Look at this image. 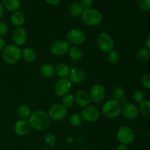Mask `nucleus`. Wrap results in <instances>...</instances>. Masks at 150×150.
Here are the masks:
<instances>
[{
	"mask_svg": "<svg viewBox=\"0 0 150 150\" xmlns=\"http://www.w3.org/2000/svg\"><path fill=\"white\" fill-rule=\"evenodd\" d=\"M45 143L49 146H54L57 143V138L53 133H48L45 136Z\"/></svg>",
	"mask_w": 150,
	"mask_h": 150,
	"instance_id": "2f4dec72",
	"label": "nucleus"
},
{
	"mask_svg": "<svg viewBox=\"0 0 150 150\" xmlns=\"http://www.w3.org/2000/svg\"><path fill=\"white\" fill-rule=\"evenodd\" d=\"M70 14L72 15L74 17H79L83 13V8L82 7V6L81 5L80 3L79 2H73V4H71V5L70 6Z\"/></svg>",
	"mask_w": 150,
	"mask_h": 150,
	"instance_id": "393cba45",
	"label": "nucleus"
},
{
	"mask_svg": "<svg viewBox=\"0 0 150 150\" xmlns=\"http://www.w3.org/2000/svg\"><path fill=\"white\" fill-rule=\"evenodd\" d=\"M119 59H120V54L117 51L115 50H112L110 51L107 55V61L108 63L112 64H115L116 63L118 62Z\"/></svg>",
	"mask_w": 150,
	"mask_h": 150,
	"instance_id": "c85d7f7f",
	"label": "nucleus"
},
{
	"mask_svg": "<svg viewBox=\"0 0 150 150\" xmlns=\"http://www.w3.org/2000/svg\"><path fill=\"white\" fill-rule=\"evenodd\" d=\"M17 114L18 116L22 120H26L29 119L31 114V109L27 105H21L18 108L17 110Z\"/></svg>",
	"mask_w": 150,
	"mask_h": 150,
	"instance_id": "5701e85b",
	"label": "nucleus"
},
{
	"mask_svg": "<svg viewBox=\"0 0 150 150\" xmlns=\"http://www.w3.org/2000/svg\"><path fill=\"white\" fill-rule=\"evenodd\" d=\"M139 109L144 116L150 117V100H144L140 103Z\"/></svg>",
	"mask_w": 150,
	"mask_h": 150,
	"instance_id": "cd10ccee",
	"label": "nucleus"
},
{
	"mask_svg": "<svg viewBox=\"0 0 150 150\" xmlns=\"http://www.w3.org/2000/svg\"><path fill=\"white\" fill-rule=\"evenodd\" d=\"M4 47H5V41L2 38H0V51H2Z\"/></svg>",
	"mask_w": 150,
	"mask_h": 150,
	"instance_id": "58836bf2",
	"label": "nucleus"
},
{
	"mask_svg": "<svg viewBox=\"0 0 150 150\" xmlns=\"http://www.w3.org/2000/svg\"><path fill=\"white\" fill-rule=\"evenodd\" d=\"M117 138L119 142L123 145H128L133 143L135 139L134 131L127 126L120 127L117 133Z\"/></svg>",
	"mask_w": 150,
	"mask_h": 150,
	"instance_id": "423d86ee",
	"label": "nucleus"
},
{
	"mask_svg": "<svg viewBox=\"0 0 150 150\" xmlns=\"http://www.w3.org/2000/svg\"><path fill=\"white\" fill-rule=\"evenodd\" d=\"M146 46H147L148 49L150 50V35L149 36H148L147 39H146Z\"/></svg>",
	"mask_w": 150,
	"mask_h": 150,
	"instance_id": "79ce46f5",
	"label": "nucleus"
},
{
	"mask_svg": "<svg viewBox=\"0 0 150 150\" xmlns=\"http://www.w3.org/2000/svg\"><path fill=\"white\" fill-rule=\"evenodd\" d=\"M142 83L144 87L150 89V74H146L142 77Z\"/></svg>",
	"mask_w": 150,
	"mask_h": 150,
	"instance_id": "c9c22d12",
	"label": "nucleus"
},
{
	"mask_svg": "<svg viewBox=\"0 0 150 150\" xmlns=\"http://www.w3.org/2000/svg\"><path fill=\"white\" fill-rule=\"evenodd\" d=\"M97 45L103 52L109 53L114 49V42L112 38L106 32H101L97 38Z\"/></svg>",
	"mask_w": 150,
	"mask_h": 150,
	"instance_id": "39448f33",
	"label": "nucleus"
},
{
	"mask_svg": "<svg viewBox=\"0 0 150 150\" xmlns=\"http://www.w3.org/2000/svg\"><path fill=\"white\" fill-rule=\"evenodd\" d=\"M121 113L125 118L127 120H133L139 115V109L133 104L125 103L122 108Z\"/></svg>",
	"mask_w": 150,
	"mask_h": 150,
	"instance_id": "dca6fc26",
	"label": "nucleus"
},
{
	"mask_svg": "<svg viewBox=\"0 0 150 150\" xmlns=\"http://www.w3.org/2000/svg\"><path fill=\"white\" fill-rule=\"evenodd\" d=\"M136 58L140 62H144L149 58V51L146 48L139 50L136 54Z\"/></svg>",
	"mask_w": 150,
	"mask_h": 150,
	"instance_id": "bb28decb",
	"label": "nucleus"
},
{
	"mask_svg": "<svg viewBox=\"0 0 150 150\" xmlns=\"http://www.w3.org/2000/svg\"><path fill=\"white\" fill-rule=\"evenodd\" d=\"M115 150H128V148H127V146L126 145L120 144V146H118L116 148Z\"/></svg>",
	"mask_w": 150,
	"mask_h": 150,
	"instance_id": "ea45409f",
	"label": "nucleus"
},
{
	"mask_svg": "<svg viewBox=\"0 0 150 150\" xmlns=\"http://www.w3.org/2000/svg\"><path fill=\"white\" fill-rule=\"evenodd\" d=\"M102 111L107 118H115L121 114V104L114 99L110 100L103 105Z\"/></svg>",
	"mask_w": 150,
	"mask_h": 150,
	"instance_id": "20e7f679",
	"label": "nucleus"
},
{
	"mask_svg": "<svg viewBox=\"0 0 150 150\" xmlns=\"http://www.w3.org/2000/svg\"><path fill=\"white\" fill-rule=\"evenodd\" d=\"M75 103V98L72 95H67L63 97L62 99V105L65 108L71 107Z\"/></svg>",
	"mask_w": 150,
	"mask_h": 150,
	"instance_id": "7c9ffc66",
	"label": "nucleus"
},
{
	"mask_svg": "<svg viewBox=\"0 0 150 150\" xmlns=\"http://www.w3.org/2000/svg\"><path fill=\"white\" fill-rule=\"evenodd\" d=\"M67 39L69 43L73 45H81L86 40L85 34L81 30L78 29H73L67 33Z\"/></svg>",
	"mask_w": 150,
	"mask_h": 150,
	"instance_id": "1a4fd4ad",
	"label": "nucleus"
},
{
	"mask_svg": "<svg viewBox=\"0 0 150 150\" xmlns=\"http://www.w3.org/2000/svg\"><path fill=\"white\" fill-rule=\"evenodd\" d=\"M71 89V82L68 79H62L55 86V92L58 96L64 97L68 95Z\"/></svg>",
	"mask_w": 150,
	"mask_h": 150,
	"instance_id": "f8f14e48",
	"label": "nucleus"
},
{
	"mask_svg": "<svg viewBox=\"0 0 150 150\" xmlns=\"http://www.w3.org/2000/svg\"><path fill=\"white\" fill-rule=\"evenodd\" d=\"M69 80L70 82L79 84V83H83L86 79V74L84 70L82 69L79 68L77 67L72 66L70 67V73H69Z\"/></svg>",
	"mask_w": 150,
	"mask_h": 150,
	"instance_id": "9d476101",
	"label": "nucleus"
},
{
	"mask_svg": "<svg viewBox=\"0 0 150 150\" xmlns=\"http://www.w3.org/2000/svg\"><path fill=\"white\" fill-rule=\"evenodd\" d=\"M30 124L26 120H18L16 122L14 126V132L19 136H25L29 134L31 131Z\"/></svg>",
	"mask_w": 150,
	"mask_h": 150,
	"instance_id": "2eb2a0df",
	"label": "nucleus"
},
{
	"mask_svg": "<svg viewBox=\"0 0 150 150\" xmlns=\"http://www.w3.org/2000/svg\"><path fill=\"white\" fill-rule=\"evenodd\" d=\"M113 98L114 100L118 101L120 104H125L127 102L125 96V90L120 86L116 87L113 91Z\"/></svg>",
	"mask_w": 150,
	"mask_h": 150,
	"instance_id": "4be33fe9",
	"label": "nucleus"
},
{
	"mask_svg": "<svg viewBox=\"0 0 150 150\" xmlns=\"http://www.w3.org/2000/svg\"><path fill=\"white\" fill-rule=\"evenodd\" d=\"M80 4L83 8L89 9L93 4V0H81Z\"/></svg>",
	"mask_w": 150,
	"mask_h": 150,
	"instance_id": "e433bc0d",
	"label": "nucleus"
},
{
	"mask_svg": "<svg viewBox=\"0 0 150 150\" xmlns=\"http://www.w3.org/2000/svg\"><path fill=\"white\" fill-rule=\"evenodd\" d=\"M81 117L88 122H94L97 121L100 117L98 108L94 106H86L81 112Z\"/></svg>",
	"mask_w": 150,
	"mask_h": 150,
	"instance_id": "ddd939ff",
	"label": "nucleus"
},
{
	"mask_svg": "<svg viewBox=\"0 0 150 150\" xmlns=\"http://www.w3.org/2000/svg\"><path fill=\"white\" fill-rule=\"evenodd\" d=\"M149 139H150V130H149Z\"/></svg>",
	"mask_w": 150,
	"mask_h": 150,
	"instance_id": "c03bdc74",
	"label": "nucleus"
},
{
	"mask_svg": "<svg viewBox=\"0 0 150 150\" xmlns=\"http://www.w3.org/2000/svg\"><path fill=\"white\" fill-rule=\"evenodd\" d=\"M55 73V69L51 64H45L41 67L40 74L45 79H50L53 77Z\"/></svg>",
	"mask_w": 150,
	"mask_h": 150,
	"instance_id": "b1692460",
	"label": "nucleus"
},
{
	"mask_svg": "<svg viewBox=\"0 0 150 150\" xmlns=\"http://www.w3.org/2000/svg\"><path fill=\"white\" fill-rule=\"evenodd\" d=\"M41 150H51V149H49V148H43V149H42Z\"/></svg>",
	"mask_w": 150,
	"mask_h": 150,
	"instance_id": "37998d69",
	"label": "nucleus"
},
{
	"mask_svg": "<svg viewBox=\"0 0 150 150\" xmlns=\"http://www.w3.org/2000/svg\"><path fill=\"white\" fill-rule=\"evenodd\" d=\"M44 1L50 5H57L61 1V0H44Z\"/></svg>",
	"mask_w": 150,
	"mask_h": 150,
	"instance_id": "4c0bfd02",
	"label": "nucleus"
},
{
	"mask_svg": "<svg viewBox=\"0 0 150 150\" xmlns=\"http://www.w3.org/2000/svg\"><path fill=\"white\" fill-rule=\"evenodd\" d=\"M70 48V44L69 43L68 41L63 40H59L53 42L50 48L51 54H54L57 57H61V56L64 55L69 51Z\"/></svg>",
	"mask_w": 150,
	"mask_h": 150,
	"instance_id": "0eeeda50",
	"label": "nucleus"
},
{
	"mask_svg": "<svg viewBox=\"0 0 150 150\" xmlns=\"http://www.w3.org/2000/svg\"><path fill=\"white\" fill-rule=\"evenodd\" d=\"M29 122L32 128L37 130H45L50 125V117L45 111L38 110L31 114Z\"/></svg>",
	"mask_w": 150,
	"mask_h": 150,
	"instance_id": "f257e3e1",
	"label": "nucleus"
},
{
	"mask_svg": "<svg viewBox=\"0 0 150 150\" xmlns=\"http://www.w3.org/2000/svg\"><path fill=\"white\" fill-rule=\"evenodd\" d=\"M48 117L53 120H62L67 114V108L64 106L62 104L55 103L51 105L48 109Z\"/></svg>",
	"mask_w": 150,
	"mask_h": 150,
	"instance_id": "6e6552de",
	"label": "nucleus"
},
{
	"mask_svg": "<svg viewBox=\"0 0 150 150\" xmlns=\"http://www.w3.org/2000/svg\"><path fill=\"white\" fill-rule=\"evenodd\" d=\"M70 122L74 127H78L80 125L82 122V117L81 115L79 113L73 114L70 118Z\"/></svg>",
	"mask_w": 150,
	"mask_h": 150,
	"instance_id": "c756f323",
	"label": "nucleus"
},
{
	"mask_svg": "<svg viewBox=\"0 0 150 150\" xmlns=\"http://www.w3.org/2000/svg\"><path fill=\"white\" fill-rule=\"evenodd\" d=\"M3 14H4V7H3L1 2L0 1V20H1V18H2Z\"/></svg>",
	"mask_w": 150,
	"mask_h": 150,
	"instance_id": "a19ab883",
	"label": "nucleus"
},
{
	"mask_svg": "<svg viewBox=\"0 0 150 150\" xmlns=\"http://www.w3.org/2000/svg\"><path fill=\"white\" fill-rule=\"evenodd\" d=\"M82 20L88 26H97L103 21V15L95 9H84L81 14Z\"/></svg>",
	"mask_w": 150,
	"mask_h": 150,
	"instance_id": "7ed1b4c3",
	"label": "nucleus"
},
{
	"mask_svg": "<svg viewBox=\"0 0 150 150\" xmlns=\"http://www.w3.org/2000/svg\"><path fill=\"white\" fill-rule=\"evenodd\" d=\"M55 71L59 77L62 78V79H66L70 73V67L67 64L62 62L57 64Z\"/></svg>",
	"mask_w": 150,
	"mask_h": 150,
	"instance_id": "6ab92c4d",
	"label": "nucleus"
},
{
	"mask_svg": "<svg viewBox=\"0 0 150 150\" xmlns=\"http://www.w3.org/2000/svg\"><path fill=\"white\" fill-rule=\"evenodd\" d=\"M10 20H11L12 23H13L14 26H22L25 22L24 14L21 11L13 12V13L11 16V18H10Z\"/></svg>",
	"mask_w": 150,
	"mask_h": 150,
	"instance_id": "aec40b11",
	"label": "nucleus"
},
{
	"mask_svg": "<svg viewBox=\"0 0 150 150\" xmlns=\"http://www.w3.org/2000/svg\"><path fill=\"white\" fill-rule=\"evenodd\" d=\"M90 99L95 103H101L105 97V89L102 85L95 84L90 89Z\"/></svg>",
	"mask_w": 150,
	"mask_h": 150,
	"instance_id": "9b49d317",
	"label": "nucleus"
},
{
	"mask_svg": "<svg viewBox=\"0 0 150 150\" xmlns=\"http://www.w3.org/2000/svg\"><path fill=\"white\" fill-rule=\"evenodd\" d=\"M21 57V51L16 45H8L2 50L3 60L7 64H13Z\"/></svg>",
	"mask_w": 150,
	"mask_h": 150,
	"instance_id": "f03ea898",
	"label": "nucleus"
},
{
	"mask_svg": "<svg viewBox=\"0 0 150 150\" xmlns=\"http://www.w3.org/2000/svg\"><path fill=\"white\" fill-rule=\"evenodd\" d=\"M1 4L4 8L10 12L18 11L21 7L20 0H2Z\"/></svg>",
	"mask_w": 150,
	"mask_h": 150,
	"instance_id": "a211bd4d",
	"label": "nucleus"
},
{
	"mask_svg": "<svg viewBox=\"0 0 150 150\" xmlns=\"http://www.w3.org/2000/svg\"><path fill=\"white\" fill-rule=\"evenodd\" d=\"M133 98L136 103H142L144 99V94L142 91L136 90L133 92Z\"/></svg>",
	"mask_w": 150,
	"mask_h": 150,
	"instance_id": "473e14b6",
	"label": "nucleus"
},
{
	"mask_svg": "<svg viewBox=\"0 0 150 150\" xmlns=\"http://www.w3.org/2000/svg\"><path fill=\"white\" fill-rule=\"evenodd\" d=\"M12 38L15 45L20 46L26 43L27 40V32L23 28L18 27L13 31Z\"/></svg>",
	"mask_w": 150,
	"mask_h": 150,
	"instance_id": "4468645a",
	"label": "nucleus"
},
{
	"mask_svg": "<svg viewBox=\"0 0 150 150\" xmlns=\"http://www.w3.org/2000/svg\"><path fill=\"white\" fill-rule=\"evenodd\" d=\"M70 57L74 61H79L82 58V51L78 46L70 47L69 50Z\"/></svg>",
	"mask_w": 150,
	"mask_h": 150,
	"instance_id": "a878e982",
	"label": "nucleus"
},
{
	"mask_svg": "<svg viewBox=\"0 0 150 150\" xmlns=\"http://www.w3.org/2000/svg\"><path fill=\"white\" fill-rule=\"evenodd\" d=\"M139 4L142 10H150V0H139Z\"/></svg>",
	"mask_w": 150,
	"mask_h": 150,
	"instance_id": "72a5a7b5",
	"label": "nucleus"
},
{
	"mask_svg": "<svg viewBox=\"0 0 150 150\" xmlns=\"http://www.w3.org/2000/svg\"><path fill=\"white\" fill-rule=\"evenodd\" d=\"M8 32V27L7 25L4 21H0V38L5 36Z\"/></svg>",
	"mask_w": 150,
	"mask_h": 150,
	"instance_id": "f704fd0d",
	"label": "nucleus"
},
{
	"mask_svg": "<svg viewBox=\"0 0 150 150\" xmlns=\"http://www.w3.org/2000/svg\"><path fill=\"white\" fill-rule=\"evenodd\" d=\"M90 96L86 92L80 90L75 95V102L79 106L86 107L90 103Z\"/></svg>",
	"mask_w": 150,
	"mask_h": 150,
	"instance_id": "f3484780",
	"label": "nucleus"
},
{
	"mask_svg": "<svg viewBox=\"0 0 150 150\" xmlns=\"http://www.w3.org/2000/svg\"><path fill=\"white\" fill-rule=\"evenodd\" d=\"M22 57L27 62H33L37 59V54L32 48H25L21 52Z\"/></svg>",
	"mask_w": 150,
	"mask_h": 150,
	"instance_id": "412c9836",
	"label": "nucleus"
}]
</instances>
